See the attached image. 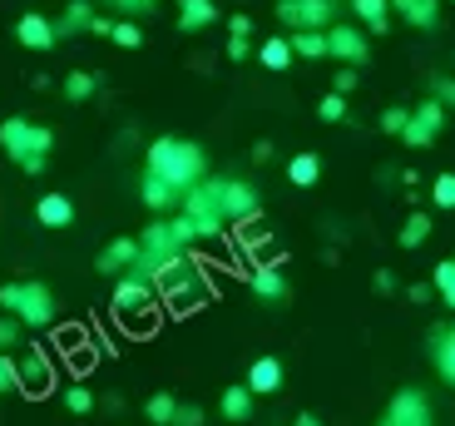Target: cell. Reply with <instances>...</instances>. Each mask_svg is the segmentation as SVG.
<instances>
[{"label": "cell", "instance_id": "cell-47", "mask_svg": "<svg viewBox=\"0 0 455 426\" xmlns=\"http://www.w3.org/2000/svg\"><path fill=\"white\" fill-rule=\"evenodd\" d=\"M297 426H322L317 416H297Z\"/></svg>", "mask_w": 455, "mask_h": 426}, {"label": "cell", "instance_id": "cell-40", "mask_svg": "<svg viewBox=\"0 0 455 426\" xmlns=\"http://www.w3.org/2000/svg\"><path fill=\"white\" fill-rule=\"evenodd\" d=\"M228 35H233V40H248V35H252V20H248V15H233V20H228Z\"/></svg>", "mask_w": 455, "mask_h": 426}, {"label": "cell", "instance_id": "cell-22", "mask_svg": "<svg viewBox=\"0 0 455 426\" xmlns=\"http://www.w3.org/2000/svg\"><path fill=\"white\" fill-rule=\"evenodd\" d=\"M287 45H292V55H327V30H287Z\"/></svg>", "mask_w": 455, "mask_h": 426}, {"label": "cell", "instance_id": "cell-38", "mask_svg": "<svg viewBox=\"0 0 455 426\" xmlns=\"http://www.w3.org/2000/svg\"><path fill=\"white\" fill-rule=\"evenodd\" d=\"M435 100H441L445 109H455V80H451V75H441V80H435Z\"/></svg>", "mask_w": 455, "mask_h": 426}, {"label": "cell", "instance_id": "cell-30", "mask_svg": "<svg viewBox=\"0 0 455 426\" xmlns=\"http://www.w3.org/2000/svg\"><path fill=\"white\" fill-rule=\"evenodd\" d=\"M20 382H30V392H40V387L50 382V367H45V358H40V352H30V358H25Z\"/></svg>", "mask_w": 455, "mask_h": 426}, {"label": "cell", "instance_id": "cell-3", "mask_svg": "<svg viewBox=\"0 0 455 426\" xmlns=\"http://www.w3.org/2000/svg\"><path fill=\"white\" fill-rule=\"evenodd\" d=\"M0 308L20 317L25 327H50L55 323V298H50L45 283H5L0 288Z\"/></svg>", "mask_w": 455, "mask_h": 426}, {"label": "cell", "instance_id": "cell-24", "mask_svg": "<svg viewBox=\"0 0 455 426\" xmlns=\"http://www.w3.org/2000/svg\"><path fill=\"white\" fill-rule=\"evenodd\" d=\"M258 60H262V69H287V65H292V45H287V35H277V40H262Z\"/></svg>", "mask_w": 455, "mask_h": 426}, {"label": "cell", "instance_id": "cell-37", "mask_svg": "<svg viewBox=\"0 0 455 426\" xmlns=\"http://www.w3.org/2000/svg\"><path fill=\"white\" fill-rule=\"evenodd\" d=\"M169 426H204V412H198V406H179Z\"/></svg>", "mask_w": 455, "mask_h": 426}, {"label": "cell", "instance_id": "cell-6", "mask_svg": "<svg viewBox=\"0 0 455 426\" xmlns=\"http://www.w3.org/2000/svg\"><path fill=\"white\" fill-rule=\"evenodd\" d=\"M337 5L331 0H277V20L287 30H327Z\"/></svg>", "mask_w": 455, "mask_h": 426}, {"label": "cell", "instance_id": "cell-18", "mask_svg": "<svg viewBox=\"0 0 455 426\" xmlns=\"http://www.w3.org/2000/svg\"><path fill=\"white\" fill-rule=\"evenodd\" d=\"M213 20H218L213 0H179V30H204Z\"/></svg>", "mask_w": 455, "mask_h": 426}, {"label": "cell", "instance_id": "cell-23", "mask_svg": "<svg viewBox=\"0 0 455 426\" xmlns=\"http://www.w3.org/2000/svg\"><path fill=\"white\" fill-rule=\"evenodd\" d=\"M435 367L455 387V333H445V327H435Z\"/></svg>", "mask_w": 455, "mask_h": 426}, {"label": "cell", "instance_id": "cell-4", "mask_svg": "<svg viewBox=\"0 0 455 426\" xmlns=\"http://www.w3.org/2000/svg\"><path fill=\"white\" fill-rule=\"evenodd\" d=\"M183 213H188V223H194V233L198 238H218L223 233V208H218V198H213V184H194L188 194H183Z\"/></svg>", "mask_w": 455, "mask_h": 426}, {"label": "cell", "instance_id": "cell-48", "mask_svg": "<svg viewBox=\"0 0 455 426\" xmlns=\"http://www.w3.org/2000/svg\"><path fill=\"white\" fill-rule=\"evenodd\" d=\"M109 5H114V0H109Z\"/></svg>", "mask_w": 455, "mask_h": 426}, {"label": "cell", "instance_id": "cell-16", "mask_svg": "<svg viewBox=\"0 0 455 426\" xmlns=\"http://www.w3.org/2000/svg\"><path fill=\"white\" fill-rule=\"evenodd\" d=\"M391 11H396L406 25H416V30H431L435 11H441V0H391Z\"/></svg>", "mask_w": 455, "mask_h": 426}, {"label": "cell", "instance_id": "cell-34", "mask_svg": "<svg viewBox=\"0 0 455 426\" xmlns=\"http://www.w3.org/2000/svg\"><path fill=\"white\" fill-rule=\"evenodd\" d=\"M65 406H69V412H90V406H94V392H90V387H69V392H65Z\"/></svg>", "mask_w": 455, "mask_h": 426}, {"label": "cell", "instance_id": "cell-5", "mask_svg": "<svg viewBox=\"0 0 455 426\" xmlns=\"http://www.w3.org/2000/svg\"><path fill=\"white\" fill-rule=\"evenodd\" d=\"M208 184H213V198L228 223H243L258 213V189L252 184H243V179H208Z\"/></svg>", "mask_w": 455, "mask_h": 426}, {"label": "cell", "instance_id": "cell-19", "mask_svg": "<svg viewBox=\"0 0 455 426\" xmlns=\"http://www.w3.org/2000/svg\"><path fill=\"white\" fill-rule=\"evenodd\" d=\"M252 402H258V397H252V392H248V382H243V387H228V392H223L218 412H223L228 422H248V416H252Z\"/></svg>", "mask_w": 455, "mask_h": 426}, {"label": "cell", "instance_id": "cell-32", "mask_svg": "<svg viewBox=\"0 0 455 426\" xmlns=\"http://www.w3.org/2000/svg\"><path fill=\"white\" fill-rule=\"evenodd\" d=\"M431 198H435V208H455V173H441V179H435Z\"/></svg>", "mask_w": 455, "mask_h": 426}, {"label": "cell", "instance_id": "cell-46", "mask_svg": "<svg viewBox=\"0 0 455 426\" xmlns=\"http://www.w3.org/2000/svg\"><path fill=\"white\" fill-rule=\"evenodd\" d=\"M90 30H94V35H109V30H114V20H104V15H94V20H90Z\"/></svg>", "mask_w": 455, "mask_h": 426}, {"label": "cell", "instance_id": "cell-11", "mask_svg": "<svg viewBox=\"0 0 455 426\" xmlns=\"http://www.w3.org/2000/svg\"><path fill=\"white\" fill-rule=\"evenodd\" d=\"M134 258H139V238H114L109 248L94 258V268H100L104 277H114V273H129V268H134Z\"/></svg>", "mask_w": 455, "mask_h": 426}, {"label": "cell", "instance_id": "cell-33", "mask_svg": "<svg viewBox=\"0 0 455 426\" xmlns=\"http://www.w3.org/2000/svg\"><path fill=\"white\" fill-rule=\"evenodd\" d=\"M317 115H322V119H327V125H337V119H347V100H341V94H337V90H331V94H327V100H322V104H317Z\"/></svg>", "mask_w": 455, "mask_h": 426}, {"label": "cell", "instance_id": "cell-25", "mask_svg": "<svg viewBox=\"0 0 455 426\" xmlns=\"http://www.w3.org/2000/svg\"><path fill=\"white\" fill-rule=\"evenodd\" d=\"M317 173H322L317 154H297V159L287 164V179H292L297 189H312V184H317Z\"/></svg>", "mask_w": 455, "mask_h": 426}, {"label": "cell", "instance_id": "cell-39", "mask_svg": "<svg viewBox=\"0 0 455 426\" xmlns=\"http://www.w3.org/2000/svg\"><path fill=\"white\" fill-rule=\"evenodd\" d=\"M20 337V317H0V347H11Z\"/></svg>", "mask_w": 455, "mask_h": 426}, {"label": "cell", "instance_id": "cell-14", "mask_svg": "<svg viewBox=\"0 0 455 426\" xmlns=\"http://www.w3.org/2000/svg\"><path fill=\"white\" fill-rule=\"evenodd\" d=\"M15 40H20V45H30V50H50V45H55V25H50L45 15H20Z\"/></svg>", "mask_w": 455, "mask_h": 426}, {"label": "cell", "instance_id": "cell-7", "mask_svg": "<svg viewBox=\"0 0 455 426\" xmlns=\"http://www.w3.org/2000/svg\"><path fill=\"white\" fill-rule=\"evenodd\" d=\"M441 125H445V104H441V100H426L421 109H411V119H406V129H401V139H406L411 149H426V144L441 134Z\"/></svg>", "mask_w": 455, "mask_h": 426}, {"label": "cell", "instance_id": "cell-28", "mask_svg": "<svg viewBox=\"0 0 455 426\" xmlns=\"http://www.w3.org/2000/svg\"><path fill=\"white\" fill-rule=\"evenodd\" d=\"M426 238H431V219H421V213H411V219L401 223V248H421Z\"/></svg>", "mask_w": 455, "mask_h": 426}, {"label": "cell", "instance_id": "cell-1", "mask_svg": "<svg viewBox=\"0 0 455 426\" xmlns=\"http://www.w3.org/2000/svg\"><path fill=\"white\" fill-rule=\"evenodd\" d=\"M154 179H164V184H173L179 194H188L194 184H204V149L198 144H188V139H154V149H148V169Z\"/></svg>", "mask_w": 455, "mask_h": 426}, {"label": "cell", "instance_id": "cell-21", "mask_svg": "<svg viewBox=\"0 0 455 426\" xmlns=\"http://www.w3.org/2000/svg\"><path fill=\"white\" fill-rule=\"evenodd\" d=\"M90 20H94V5H84V0H75L65 15L55 20V40H65V35H80V30H90Z\"/></svg>", "mask_w": 455, "mask_h": 426}, {"label": "cell", "instance_id": "cell-13", "mask_svg": "<svg viewBox=\"0 0 455 426\" xmlns=\"http://www.w3.org/2000/svg\"><path fill=\"white\" fill-rule=\"evenodd\" d=\"M139 198H144L154 213H169V208L183 204V194L173 184H164V179H154V173H144V184H139Z\"/></svg>", "mask_w": 455, "mask_h": 426}, {"label": "cell", "instance_id": "cell-2", "mask_svg": "<svg viewBox=\"0 0 455 426\" xmlns=\"http://www.w3.org/2000/svg\"><path fill=\"white\" fill-rule=\"evenodd\" d=\"M50 144H55V139H50V129H40V125H30V119H5V125H0V149L11 154L15 164H20L25 173H40L45 169V149Z\"/></svg>", "mask_w": 455, "mask_h": 426}, {"label": "cell", "instance_id": "cell-27", "mask_svg": "<svg viewBox=\"0 0 455 426\" xmlns=\"http://www.w3.org/2000/svg\"><path fill=\"white\" fill-rule=\"evenodd\" d=\"M94 90H100V75H90V69H75V75H65V94H69V100H90Z\"/></svg>", "mask_w": 455, "mask_h": 426}, {"label": "cell", "instance_id": "cell-9", "mask_svg": "<svg viewBox=\"0 0 455 426\" xmlns=\"http://www.w3.org/2000/svg\"><path fill=\"white\" fill-rule=\"evenodd\" d=\"M381 426H431V406H426V397L416 392V387H401V392L391 397Z\"/></svg>", "mask_w": 455, "mask_h": 426}, {"label": "cell", "instance_id": "cell-20", "mask_svg": "<svg viewBox=\"0 0 455 426\" xmlns=\"http://www.w3.org/2000/svg\"><path fill=\"white\" fill-rule=\"evenodd\" d=\"M252 293L267 298V302H277L287 293V283H283V273H277L273 263H258V268H252Z\"/></svg>", "mask_w": 455, "mask_h": 426}, {"label": "cell", "instance_id": "cell-12", "mask_svg": "<svg viewBox=\"0 0 455 426\" xmlns=\"http://www.w3.org/2000/svg\"><path fill=\"white\" fill-rule=\"evenodd\" d=\"M248 392L252 397H273V392H283V362L277 358H258L248 367Z\"/></svg>", "mask_w": 455, "mask_h": 426}, {"label": "cell", "instance_id": "cell-31", "mask_svg": "<svg viewBox=\"0 0 455 426\" xmlns=\"http://www.w3.org/2000/svg\"><path fill=\"white\" fill-rule=\"evenodd\" d=\"M109 40H114V45H124V50H139V45H144V30H139L134 20H114Z\"/></svg>", "mask_w": 455, "mask_h": 426}, {"label": "cell", "instance_id": "cell-41", "mask_svg": "<svg viewBox=\"0 0 455 426\" xmlns=\"http://www.w3.org/2000/svg\"><path fill=\"white\" fill-rule=\"evenodd\" d=\"M114 5H119V11H129V15H139V11H154L159 0H114Z\"/></svg>", "mask_w": 455, "mask_h": 426}, {"label": "cell", "instance_id": "cell-29", "mask_svg": "<svg viewBox=\"0 0 455 426\" xmlns=\"http://www.w3.org/2000/svg\"><path fill=\"white\" fill-rule=\"evenodd\" d=\"M173 412H179V402H173L169 392L148 397V406H144V416H148V422H154V426H169V422H173Z\"/></svg>", "mask_w": 455, "mask_h": 426}, {"label": "cell", "instance_id": "cell-17", "mask_svg": "<svg viewBox=\"0 0 455 426\" xmlns=\"http://www.w3.org/2000/svg\"><path fill=\"white\" fill-rule=\"evenodd\" d=\"M356 20H362V30H391V0H352Z\"/></svg>", "mask_w": 455, "mask_h": 426}, {"label": "cell", "instance_id": "cell-45", "mask_svg": "<svg viewBox=\"0 0 455 426\" xmlns=\"http://www.w3.org/2000/svg\"><path fill=\"white\" fill-rule=\"evenodd\" d=\"M391 288H396V277H391L387 268H376V293H391Z\"/></svg>", "mask_w": 455, "mask_h": 426}, {"label": "cell", "instance_id": "cell-36", "mask_svg": "<svg viewBox=\"0 0 455 426\" xmlns=\"http://www.w3.org/2000/svg\"><path fill=\"white\" fill-rule=\"evenodd\" d=\"M15 382H20V367H15L11 358H0V392H11Z\"/></svg>", "mask_w": 455, "mask_h": 426}, {"label": "cell", "instance_id": "cell-26", "mask_svg": "<svg viewBox=\"0 0 455 426\" xmlns=\"http://www.w3.org/2000/svg\"><path fill=\"white\" fill-rule=\"evenodd\" d=\"M431 288H435V298H441L445 308H455V258H445V263H435Z\"/></svg>", "mask_w": 455, "mask_h": 426}, {"label": "cell", "instance_id": "cell-10", "mask_svg": "<svg viewBox=\"0 0 455 426\" xmlns=\"http://www.w3.org/2000/svg\"><path fill=\"white\" fill-rule=\"evenodd\" d=\"M327 55L347 60V65H362L366 60V35L356 25H327Z\"/></svg>", "mask_w": 455, "mask_h": 426}, {"label": "cell", "instance_id": "cell-42", "mask_svg": "<svg viewBox=\"0 0 455 426\" xmlns=\"http://www.w3.org/2000/svg\"><path fill=\"white\" fill-rule=\"evenodd\" d=\"M248 55H252L248 40H228V60H248Z\"/></svg>", "mask_w": 455, "mask_h": 426}, {"label": "cell", "instance_id": "cell-8", "mask_svg": "<svg viewBox=\"0 0 455 426\" xmlns=\"http://www.w3.org/2000/svg\"><path fill=\"white\" fill-rule=\"evenodd\" d=\"M154 308V283L139 273H129L119 288H114V312L124 317V323H134V317H144V312Z\"/></svg>", "mask_w": 455, "mask_h": 426}, {"label": "cell", "instance_id": "cell-15", "mask_svg": "<svg viewBox=\"0 0 455 426\" xmlns=\"http://www.w3.org/2000/svg\"><path fill=\"white\" fill-rule=\"evenodd\" d=\"M35 219L45 223V229H69V223H75V204H69L65 194H45L35 204Z\"/></svg>", "mask_w": 455, "mask_h": 426}, {"label": "cell", "instance_id": "cell-35", "mask_svg": "<svg viewBox=\"0 0 455 426\" xmlns=\"http://www.w3.org/2000/svg\"><path fill=\"white\" fill-rule=\"evenodd\" d=\"M406 119H411V109H401V104H391L387 115H381V129H387V134H401V129H406Z\"/></svg>", "mask_w": 455, "mask_h": 426}, {"label": "cell", "instance_id": "cell-43", "mask_svg": "<svg viewBox=\"0 0 455 426\" xmlns=\"http://www.w3.org/2000/svg\"><path fill=\"white\" fill-rule=\"evenodd\" d=\"M356 84V69H337V94H347Z\"/></svg>", "mask_w": 455, "mask_h": 426}, {"label": "cell", "instance_id": "cell-44", "mask_svg": "<svg viewBox=\"0 0 455 426\" xmlns=\"http://www.w3.org/2000/svg\"><path fill=\"white\" fill-rule=\"evenodd\" d=\"M426 298H435L431 283H411V302H426Z\"/></svg>", "mask_w": 455, "mask_h": 426}]
</instances>
